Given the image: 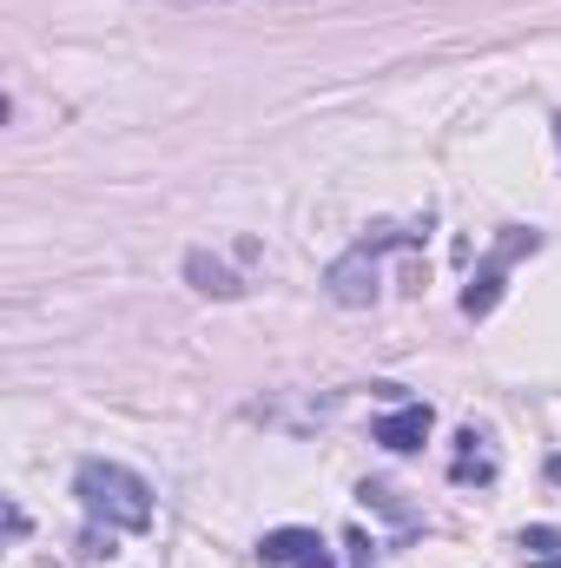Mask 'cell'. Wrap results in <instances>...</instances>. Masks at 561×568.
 <instances>
[{
  "mask_svg": "<svg viewBox=\"0 0 561 568\" xmlns=\"http://www.w3.org/2000/svg\"><path fill=\"white\" fill-rule=\"evenodd\" d=\"M73 496H80V509H86V523H100V529H152V489H145V476H133L126 463H80L73 469Z\"/></svg>",
  "mask_w": 561,
  "mask_h": 568,
  "instance_id": "obj_1",
  "label": "cell"
},
{
  "mask_svg": "<svg viewBox=\"0 0 561 568\" xmlns=\"http://www.w3.org/2000/svg\"><path fill=\"white\" fill-rule=\"evenodd\" d=\"M522 252H542V232H536V225H529V232H522V225H509V232L489 245V258L476 265V278H469V291H462V311H469V317H489V311H496L502 278H509V265H516Z\"/></svg>",
  "mask_w": 561,
  "mask_h": 568,
  "instance_id": "obj_2",
  "label": "cell"
},
{
  "mask_svg": "<svg viewBox=\"0 0 561 568\" xmlns=\"http://www.w3.org/2000/svg\"><path fill=\"white\" fill-rule=\"evenodd\" d=\"M410 239H417V232H370L364 245H350V252L330 265V297H337V304H350V311H357V304H370V297H377V252L410 245Z\"/></svg>",
  "mask_w": 561,
  "mask_h": 568,
  "instance_id": "obj_3",
  "label": "cell"
},
{
  "mask_svg": "<svg viewBox=\"0 0 561 568\" xmlns=\"http://www.w3.org/2000/svg\"><path fill=\"white\" fill-rule=\"evenodd\" d=\"M258 562L265 568H337L330 549L317 542V529H272V536L258 542Z\"/></svg>",
  "mask_w": 561,
  "mask_h": 568,
  "instance_id": "obj_4",
  "label": "cell"
},
{
  "mask_svg": "<svg viewBox=\"0 0 561 568\" xmlns=\"http://www.w3.org/2000/svg\"><path fill=\"white\" fill-rule=\"evenodd\" d=\"M429 429H436L429 404H404V410L377 417V443H384V449H397V456H410V449H422V443H429Z\"/></svg>",
  "mask_w": 561,
  "mask_h": 568,
  "instance_id": "obj_5",
  "label": "cell"
},
{
  "mask_svg": "<svg viewBox=\"0 0 561 568\" xmlns=\"http://www.w3.org/2000/svg\"><path fill=\"white\" fill-rule=\"evenodd\" d=\"M456 443H462V449H456V463H449V476H456V483H496V456H489V436H476V429H462Z\"/></svg>",
  "mask_w": 561,
  "mask_h": 568,
  "instance_id": "obj_6",
  "label": "cell"
},
{
  "mask_svg": "<svg viewBox=\"0 0 561 568\" xmlns=\"http://www.w3.org/2000/svg\"><path fill=\"white\" fill-rule=\"evenodd\" d=\"M185 272H192V284H198V291H205V297H238V291H245V284L232 278V272H225V265H212V258H205V252H192V258H185Z\"/></svg>",
  "mask_w": 561,
  "mask_h": 568,
  "instance_id": "obj_7",
  "label": "cell"
},
{
  "mask_svg": "<svg viewBox=\"0 0 561 568\" xmlns=\"http://www.w3.org/2000/svg\"><path fill=\"white\" fill-rule=\"evenodd\" d=\"M555 542H561L555 529H522V549H529V556H549Z\"/></svg>",
  "mask_w": 561,
  "mask_h": 568,
  "instance_id": "obj_8",
  "label": "cell"
},
{
  "mask_svg": "<svg viewBox=\"0 0 561 568\" xmlns=\"http://www.w3.org/2000/svg\"><path fill=\"white\" fill-rule=\"evenodd\" d=\"M529 568H561V556H549V562H529Z\"/></svg>",
  "mask_w": 561,
  "mask_h": 568,
  "instance_id": "obj_9",
  "label": "cell"
},
{
  "mask_svg": "<svg viewBox=\"0 0 561 568\" xmlns=\"http://www.w3.org/2000/svg\"><path fill=\"white\" fill-rule=\"evenodd\" d=\"M555 483H561V456H555Z\"/></svg>",
  "mask_w": 561,
  "mask_h": 568,
  "instance_id": "obj_10",
  "label": "cell"
},
{
  "mask_svg": "<svg viewBox=\"0 0 561 568\" xmlns=\"http://www.w3.org/2000/svg\"><path fill=\"white\" fill-rule=\"evenodd\" d=\"M555 140H561V120H555Z\"/></svg>",
  "mask_w": 561,
  "mask_h": 568,
  "instance_id": "obj_11",
  "label": "cell"
}]
</instances>
